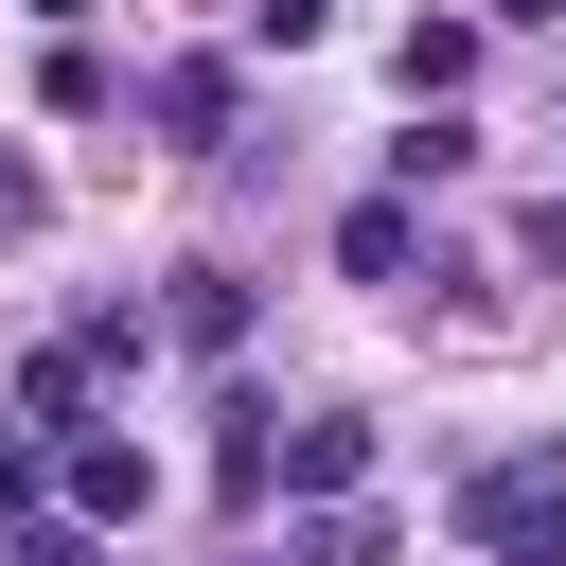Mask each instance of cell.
Listing matches in <instances>:
<instances>
[{
  "mask_svg": "<svg viewBox=\"0 0 566 566\" xmlns=\"http://www.w3.org/2000/svg\"><path fill=\"white\" fill-rule=\"evenodd\" d=\"M318 18H336V0H248V35H265V53H301Z\"/></svg>",
  "mask_w": 566,
  "mask_h": 566,
  "instance_id": "12",
  "label": "cell"
},
{
  "mask_svg": "<svg viewBox=\"0 0 566 566\" xmlns=\"http://www.w3.org/2000/svg\"><path fill=\"white\" fill-rule=\"evenodd\" d=\"M0 566H106L88 513H0Z\"/></svg>",
  "mask_w": 566,
  "mask_h": 566,
  "instance_id": "9",
  "label": "cell"
},
{
  "mask_svg": "<svg viewBox=\"0 0 566 566\" xmlns=\"http://www.w3.org/2000/svg\"><path fill=\"white\" fill-rule=\"evenodd\" d=\"M53 495H71V513H88V531H124V513H142V495H159V460H142V442H124V424H71V442H53Z\"/></svg>",
  "mask_w": 566,
  "mask_h": 566,
  "instance_id": "3",
  "label": "cell"
},
{
  "mask_svg": "<svg viewBox=\"0 0 566 566\" xmlns=\"http://www.w3.org/2000/svg\"><path fill=\"white\" fill-rule=\"evenodd\" d=\"M389 71H407V106H460V88H478V18H407Z\"/></svg>",
  "mask_w": 566,
  "mask_h": 566,
  "instance_id": "6",
  "label": "cell"
},
{
  "mask_svg": "<svg viewBox=\"0 0 566 566\" xmlns=\"http://www.w3.org/2000/svg\"><path fill=\"white\" fill-rule=\"evenodd\" d=\"M35 478H53V442L18 424V389H0V513H35Z\"/></svg>",
  "mask_w": 566,
  "mask_h": 566,
  "instance_id": "10",
  "label": "cell"
},
{
  "mask_svg": "<svg viewBox=\"0 0 566 566\" xmlns=\"http://www.w3.org/2000/svg\"><path fill=\"white\" fill-rule=\"evenodd\" d=\"M159 336H195V354H248V283H230V265H177Z\"/></svg>",
  "mask_w": 566,
  "mask_h": 566,
  "instance_id": "7",
  "label": "cell"
},
{
  "mask_svg": "<svg viewBox=\"0 0 566 566\" xmlns=\"http://www.w3.org/2000/svg\"><path fill=\"white\" fill-rule=\"evenodd\" d=\"M460 548L478 566H566V442H513L460 478Z\"/></svg>",
  "mask_w": 566,
  "mask_h": 566,
  "instance_id": "1",
  "label": "cell"
},
{
  "mask_svg": "<svg viewBox=\"0 0 566 566\" xmlns=\"http://www.w3.org/2000/svg\"><path fill=\"white\" fill-rule=\"evenodd\" d=\"M18 424H35V442H71V424H106V371H88V336H53V354H18Z\"/></svg>",
  "mask_w": 566,
  "mask_h": 566,
  "instance_id": "4",
  "label": "cell"
},
{
  "mask_svg": "<svg viewBox=\"0 0 566 566\" xmlns=\"http://www.w3.org/2000/svg\"><path fill=\"white\" fill-rule=\"evenodd\" d=\"M230 106H248L230 53H159V71H142V124H159L177 159H230Z\"/></svg>",
  "mask_w": 566,
  "mask_h": 566,
  "instance_id": "2",
  "label": "cell"
},
{
  "mask_svg": "<svg viewBox=\"0 0 566 566\" xmlns=\"http://www.w3.org/2000/svg\"><path fill=\"white\" fill-rule=\"evenodd\" d=\"M265 478H283V495H354V478H371V424H354V407H318V424H283V442H265Z\"/></svg>",
  "mask_w": 566,
  "mask_h": 566,
  "instance_id": "5",
  "label": "cell"
},
{
  "mask_svg": "<svg viewBox=\"0 0 566 566\" xmlns=\"http://www.w3.org/2000/svg\"><path fill=\"white\" fill-rule=\"evenodd\" d=\"M478 18H566V0H478Z\"/></svg>",
  "mask_w": 566,
  "mask_h": 566,
  "instance_id": "13",
  "label": "cell"
},
{
  "mask_svg": "<svg viewBox=\"0 0 566 566\" xmlns=\"http://www.w3.org/2000/svg\"><path fill=\"white\" fill-rule=\"evenodd\" d=\"M35 212H53V177H35V159H18V142H0V248H18V230H35Z\"/></svg>",
  "mask_w": 566,
  "mask_h": 566,
  "instance_id": "11",
  "label": "cell"
},
{
  "mask_svg": "<svg viewBox=\"0 0 566 566\" xmlns=\"http://www.w3.org/2000/svg\"><path fill=\"white\" fill-rule=\"evenodd\" d=\"M35 18H53V35H71V18H88V0H35Z\"/></svg>",
  "mask_w": 566,
  "mask_h": 566,
  "instance_id": "14",
  "label": "cell"
},
{
  "mask_svg": "<svg viewBox=\"0 0 566 566\" xmlns=\"http://www.w3.org/2000/svg\"><path fill=\"white\" fill-rule=\"evenodd\" d=\"M407 248H424V212H407V195H371V212H336V265H354V283H407Z\"/></svg>",
  "mask_w": 566,
  "mask_h": 566,
  "instance_id": "8",
  "label": "cell"
}]
</instances>
